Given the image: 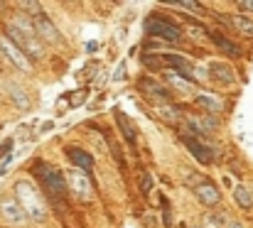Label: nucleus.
<instances>
[{
	"label": "nucleus",
	"instance_id": "f257e3e1",
	"mask_svg": "<svg viewBox=\"0 0 253 228\" xmlns=\"http://www.w3.org/2000/svg\"><path fill=\"white\" fill-rule=\"evenodd\" d=\"M32 174L40 179L42 189H44L52 199H67V194H69L67 177H64V172H59L54 164H49V162H35Z\"/></svg>",
	"mask_w": 253,
	"mask_h": 228
},
{
	"label": "nucleus",
	"instance_id": "f03ea898",
	"mask_svg": "<svg viewBox=\"0 0 253 228\" xmlns=\"http://www.w3.org/2000/svg\"><path fill=\"white\" fill-rule=\"evenodd\" d=\"M15 199L20 201V206L25 209V214H27L32 221H44V219H47L44 201H42V196H40V191L35 189L32 182L20 179V182L15 184Z\"/></svg>",
	"mask_w": 253,
	"mask_h": 228
},
{
	"label": "nucleus",
	"instance_id": "7ed1b4c3",
	"mask_svg": "<svg viewBox=\"0 0 253 228\" xmlns=\"http://www.w3.org/2000/svg\"><path fill=\"white\" fill-rule=\"evenodd\" d=\"M145 35L153 37V39H160V42H169V44H177L182 39V30L177 25H172L169 20L160 17V15H148L145 20Z\"/></svg>",
	"mask_w": 253,
	"mask_h": 228
},
{
	"label": "nucleus",
	"instance_id": "20e7f679",
	"mask_svg": "<svg viewBox=\"0 0 253 228\" xmlns=\"http://www.w3.org/2000/svg\"><path fill=\"white\" fill-rule=\"evenodd\" d=\"M5 35L30 57V59H42L44 57V47H42V42H40V37H27L25 32H20L12 22H7L5 25Z\"/></svg>",
	"mask_w": 253,
	"mask_h": 228
},
{
	"label": "nucleus",
	"instance_id": "39448f33",
	"mask_svg": "<svg viewBox=\"0 0 253 228\" xmlns=\"http://www.w3.org/2000/svg\"><path fill=\"white\" fill-rule=\"evenodd\" d=\"M67 184H69V191L77 194L79 199H91L93 196V182L88 177V172L84 169H69L67 172Z\"/></svg>",
	"mask_w": 253,
	"mask_h": 228
},
{
	"label": "nucleus",
	"instance_id": "423d86ee",
	"mask_svg": "<svg viewBox=\"0 0 253 228\" xmlns=\"http://www.w3.org/2000/svg\"><path fill=\"white\" fill-rule=\"evenodd\" d=\"M0 52L7 57V62H12V67L15 69H20V72H32V62H30V57L10 39V37H0Z\"/></svg>",
	"mask_w": 253,
	"mask_h": 228
},
{
	"label": "nucleus",
	"instance_id": "0eeeda50",
	"mask_svg": "<svg viewBox=\"0 0 253 228\" xmlns=\"http://www.w3.org/2000/svg\"><path fill=\"white\" fill-rule=\"evenodd\" d=\"M182 140H184V145H187V150L194 154V159H199L202 164H211L214 159H219V154H216V148H211V145H207L204 140H199V138H192V135H182Z\"/></svg>",
	"mask_w": 253,
	"mask_h": 228
},
{
	"label": "nucleus",
	"instance_id": "6e6552de",
	"mask_svg": "<svg viewBox=\"0 0 253 228\" xmlns=\"http://www.w3.org/2000/svg\"><path fill=\"white\" fill-rule=\"evenodd\" d=\"M32 22H35V30H37V37L40 39H47V42H52V44H59L62 42V35H59V30L54 27V22L49 20V15L42 10L40 15H32Z\"/></svg>",
	"mask_w": 253,
	"mask_h": 228
},
{
	"label": "nucleus",
	"instance_id": "1a4fd4ad",
	"mask_svg": "<svg viewBox=\"0 0 253 228\" xmlns=\"http://www.w3.org/2000/svg\"><path fill=\"white\" fill-rule=\"evenodd\" d=\"M0 211H2V219L7 224H12V226H22V224L30 221V216L25 214V209L20 206L17 199H2L0 201Z\"/></svg>",
	"mask_w": 253,
	"mask_h": 228
},
{
	"label": "nucleus",
	"instance_id": "9d476101",
	"mask_svg": "<svg viewBox=\"0 0 253 228\" xmlns=\"http://www.w3.org/2000/svg\"><path fill=\"white\" fill-rule=\"evenodd\" d=\"M138 88L143 91V96L145 98H150V101H160V106L163 103H169V91L163 86V83H158V81H153V78H140L138 81Z\"/></svg>",
	"mask_w": 253,
	"mask_h": 228
},
{
	"label": "nucleus",
	"instance_id": "9b49d317",
	"mask_svg": "<svg viewBox=\"0 0 253 228\" xmlns=\"http://www.w3.org/2000/svg\"><path fill=\"white\" fill-rule=\"evenodd\" d=\"M194 191H197V199H199L204 206H219V204H221V191H219L216 184H211V182H199V184L194 187Z\"/></svg>",
	"mask_w": 253,
	"mask_h": 228
},
{
	"label": "nucleus",
	"instance_id": "f8f14e48",
	"mask_svg": "<svg viewBox=\"0 0 253 228\" xmlns=\"http://www.w3.org/2000/svg\"><path fill=\"white\" fill-rule=\"evenodd\" d=\"M64 154L69 157V162H72L77 169H84V172H91V169H93V157H91L84 148L67 145V148H64Z\"/></svg>",
	"mask_w": 253,
	"mask_h": 228
},
{
	"label": "nucleus",
	"instance_id": "ddd939ff",
	"mask_svg": "<svg viewBox=\"0 0 253 228\" xmlns=\"http://www.w3.org/2000/svg\"><path fill=\"white\" fill-rule=\"evenodd\" d=\"M197 103H199L209 115H216V113L224 111V101H221V96L209 93V91H199V93H197Z\"/></svg>",
	"mask_w": 253,
	"mask_h": 228
},
{
	"label": "nucleus",
	"instance_id": "4468645a",
	"mask_svg": "<svg viewBox=\"0 0 253 228\" xmlns=\"http://www.w3.org/2000/svg\"><path fill=\"white\" fill-rule=\"evenodd\" d=\"M211 42L216 44V49L224 54V57H231V59H239L241 57V47L234 44L229 37H224L221 32H211Z\"/></svg>",
	"mask_w": 253,
	"mask_h": 228
},
{
	"label": "nucleus",
	"instance_id": "2eb2a0df",
	"mask_svg": "<svg viewBox=\"0 0 253 228\" xmlns=\"http://www.w3.org/2000/svg\"><path fill=\"white\" fill-rule=\"evenodd\" d=\"M116 125H118V130L123 133V138H126L128 145H135V143H138V130H135V125L130 123V118H128L123 111H116Z\"/></svg>",
	"mask_w": 253,
	"mask_h": 228
},
{
	"label": "nucleus",
	"instance_id": "dca6fc26",
	"mask_svg": "<svg viewBox=\"0 0 253 228\" xmlns=\"http://www.w3.org/2000/svg\"><path fill=\"white\" fill-rule=\"evenodd\" d=\"M209 78L219 81V83H234L236 81V74L229 64H221V62H211L209 64Z\"/></svg>",
	"mask_w": 253,
	"mask_h": 228
},
{
	"label": "nucleus",
	"instance_id": "f3484780",
	"mask_svg": "<svg viewBox=\"0 0 253 228\" xmlns=\"http://www.w3.org/2000/svg\"><path fill=\"white\" fill-rule=\"evenodd\" d=\"M165 78H168V83H172V86H174L177 91H182L184 96H192V93H194V83H192V81H187L184 76H179L177 72H172V69L165 72Z\"/></svg>",
	"mask_w": 253,
	"mask_h": 228
},
{
	"label": "nucleus",
	"instance_id": "a211bd4d",
	"mask_svg": "<svg viewBox=\"0 0 253 228\" xmlns=\"http://www.w3.org/2000/svg\"><path fill=\"white\" fill-rule=\"evenodd\" d=\"M229 22L234 25L236 32H241L244 37L253 39V20L251 17H241V15H229Z\"/></svg>",
	"mask_w": 253,
	"mask_h": 228
},
{
	"label": "nucleus",
	"instance_id": "6ab92c4d",
	"mask_svg": "<svg viewBox=\"0 0 253 228\" xmlns=\"http://www.w3.org/2000/svg\"><path fill=\"white\" fill-rule=\"evenodd\" d=\"M234 201H236L244 211H251L253 209V191H249L244 184H239V187L234 189Z\"/></svg>",
	"mask_w": 253,
	"mask_h": 228
},
{
	"label": "nucleus",
	"instance_id": "aec40b11",
	"mask_svg": "<svg viewBox=\"0 0 253 228\" xmlns=\"http://www.w3.org/2000/svg\"><path fill=\"white\" fill-rule=\"evenodd\" d=\"M158 115H160L163 120L174 123V120H179V118H182V111H179L177 106H172V103H163V106H158Z\"/></svg>",
	"mask_w": 253,
	"mask_h": 228
},
{
	"label": "nucleus",
	"instance_id": "412c9836",
	"mask_svg": "<svg viewBox=\"0 0 253 228\" xmlns=\"http://www.w3.org/2000/svg\"><path fill=\"white\" fill-rule=\"evenodd\" d=\"M10 101H12L20 111L30 108V98H27V93H25L22 88H17V86H10Z\"/></svg>",
	"mask_w": 253,
	"mask_h": 228
},
{
	"label": "nucleus",
	"instance_id": "4be33fe9",
	"mask_svg": "<svg viewBox=\"0 0 253 228\" xmlns=\"http://www.w3.org/2000/svg\"><path fill=\"white\" fill-rule=\"evenodd\" d=\"M224 226H229V224H226V219L221 214H209L204 219V228H224Z\"/></svg>",
	"mask_w": 253,
	"mask_h": 228
},
{
	"label": "nucleus",
	"instance_id": "5701e85b",
	"mask_svg": "<svg viewBox=\"0 0 253 228\" xmlns=\"http://www.w3.org/2000/svg\"><path fill=\"white\" fill-rule=\"evenodd\" d=\"M143 64L148 69H163V57L155 59V54H143Z\"/></svg>",
	"mask_w": 253,
	"mask_h": 228
},
{
	"label": "nucleus",
	"instance_id": "b1692460",
	"mask_svg": "<svg viewBox=\"0 0 253 228\" xmlns=\"http://www.w3.org/2000/svg\"><path fill=\"white\" fill-rule=\"evenodd\" d=\"M150 189H153V177L145 172V174L140 177V191H143V194H150Z\"/></svg>",
	"mask_w": 253,
	"mask_h": 228
},
{
	"label": "nucleus",
	"instance_id": "393cba45",
	"mask_svg": "<svg viewBox=\"0 0 253 228\" xmlns=\"http://www.w3.org/2000/svg\"><path fill=\"white\" fill-rule=\"evenodd\" d=\"M187 32H189V35H192V37H194V39H204V37H207V35H209V32H207V30H204V27H199V25H192V27H189V30H187Z\"/></svg>",
	"mask_w": 253,
	"mask_h": 228
},
{
	"label": "nucleus",
	"instance_id": "a878e982",
	"mask_svg": "<svg viewBox=\"0 0 253 228\" xmlns=\"http://www.w3.org/2000/svg\"><path fill=\"white\" fill-rule=\"evenodd\" d=\"M194 78H197V81L209 78V67H194Z\"/></svg>",
	"mask_w": 253,
	"mask_h": 228
},
{
	"label": "nucleus",
	"instance_id": "bb28decb",
	"mask_svg": "<svg viewBox=\"0 0 253 228\" xmlns=\"http://www.w3.org/2000/svg\"><path fill=\"white\" fill-rule=\"evenodd\" d=\"M236 7H239L241 12H253V0H239Z\"/></svg>",
	"mask_w": 253,
	"mask_h": 228
},
{
	"label": "nucleus",
	"instance_id": "cd10ccee",
	"mask_svg": "<svg viewBox=\"0 0 253 228\" xmlns=\"http://www.w3.org/2000/svg\"><path fill=\"white\" fill-rule=\"evenodd\" d=\"M10 150H12V140H5V143L0 145V157H5V159H7V157H10L7 152Z\"/></svg>",
	"mask_w": 253,
	"mask_h": 228
},
{
	"label": "nucleus",
	"instance_id": "c85d7f7f",
	"mask_svg": "<svg viewBox=\"0 0 253 228\" xmlns=\"http://www.w3.org/2000/svg\"><path fill=\"white\" fill-rule=\"evenodd\" d=\"M143 224H145V228H155V219H153V216H145Z\"/></svg>",
	"mask_w": 253,
	"mask_h": 228
},
{
	"label": "nucleus",
	"instance_id": "c756f323",
	"mask_svg": "<svg viewBox=\"0 0 253 228\" xmlns=\"http://www.w3.org/2000/svg\"><path fill=\"white\" fill-rule=\"evenodd\" d=\"M226 228H244V226H241V224H236V221H234V224H229V226H226Z\"/></svg>",
	"mask_w": 253,
	"mask_h": 228
}]
</instances>
